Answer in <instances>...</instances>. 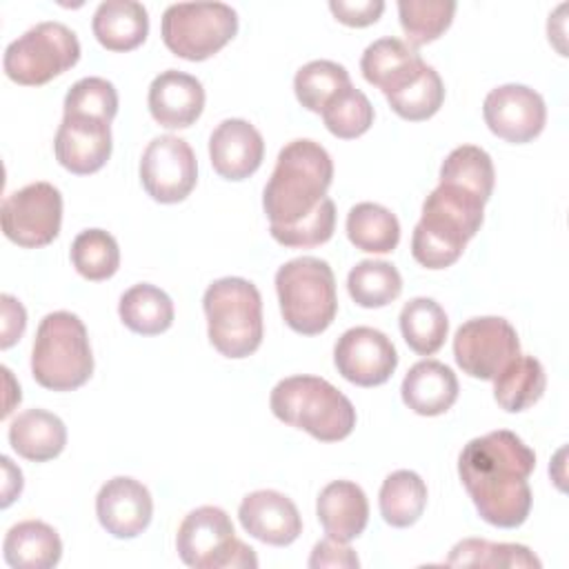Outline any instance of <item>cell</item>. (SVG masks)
I'll use <instances>...</instances> for the list:
<instances>
[{
  "instance_id": "cell-1",
  "label": "cell",
  "mask_w": 569,
  "mask_h": 569,
  "mask_svg": "<svg viewBox=\"0 0 569 569\" xmlns=\"http://www.w3.org/2000/svg\"><path fill=\"white\" fill-rule=\"evenodd\" d=\"M536 453L507 429L489 431L465 445L458 458L460 480L478 516L502 529L520 527L531 511L529 476Z\"/></svg>"
},
{
  "instance_id": "cell-2",
  "label": "cell",
  "mask_w": 569,
  "mask_h": 569,
  "mask_svg": "<svg viewBox=\"0 0 569 569\" xmlns=\"http://www.w3.org/2000/svg\"><path fill=\"white\" fill-rule=\"evenodd\" d=\"M333 180L327 149L309 138L287 142L262 191L269 227H291L305 220L325 198Z\"/></svg>"
},
{
  "instance_id": "cell-3",
  "label": "cell",
  "mask_w": 569,
  "mask_h": 569,
  "mask_svg": "<svg viewBox=\"0 0 569 569\" xmlns=\"http://www.w3.org/2000/svg\"><path fill=\"white\" fill-rule=\"evenodd\" d=\"M482 218L485 202L476 193L440 182L422 202V216L411 236V256L427 269L451 267L480 231Z\"/></svg>"
},
{
  "instance_id": "cell-4",
  "label": "cell",
  "mask_w": 569,
  "mask_h": 569,
  "mask_svg": "<svg viewBox=\"0 0 569 569\" xmlns=\"http://www.w3.org/2000/svg\"><path fill=\"white\" fill-rule=\"evenodd\" d=\"M269 407L278 420L320 442L345 440L356 427L351 400L318 376H289L271 389Z\"/></svg>"
},
{
  "instance_id": "cell-5",
  "label": "cell",
  "mask_w": 569,
  "mask_h": 569,
  "mask_svg": "<svg viewBox=\"0 0 569 569\" xmlns=\"http://www.w3.org/2000/svg\"><path fill=\"white\" fill-rule=\"evenodd\" d=\"M31 373L51 391H73L93 373V353L84 322L71 311L47 313L36 331Z\"/></svg>"
},
{
  "instance_id": "cell-6",
  "label": "cell",
  "mask_w": 569,
  "mask_h": 569,
  "mask_svg": "<svg viewBox=\"0 0 569 569\" xmlns=\"http://www.w3.org/2000/svg\"><path fill=\"white\" fill-rule=\"evenodd\" d=\"M209 342L224 358H247L262 342V298L253 282L227 276L213 280L204 296Z\"/></svg>"
},
{
  "instance_id": "cell-7",
  "label": "cell",
  "mask_w": 569,
  "mask_h": 569,
  "mask_svg": "<svg viewBox=\"0 0 569 569\" xmlns=\"http://www.w3.org/2000/svg\"><path fill=\"white\" fill-rule=\"evenodd\" d=\"M276 291L282 318L296 333H322L336 318V278L320 258L300 256L284 262L276 271Z\"/></svg>"
},
{
  "instance_id": "cell-8",
  "label": "cell",
  "mask_w": 569,
  "mask_h": 569,
  "mask_svg": "<svg viewBox=\"0 0 569 569\" xmlns=\"http://www.w3.org/2000/svg\"><path fill=\"white\" fill-rule=\"evenodd\" d=\"M180 560L193 569H247L258 567L256 551L236 538L224 509L204 505L184 516L176 533Z\"/></svg>"
},
{
  "instance_id": "cell-9",
  "label": "cell",
  "mask_w": 569,
  "mask_h": 569,
  "mask_svg": "<svg viewBox=\"0 0 569 569\" xmlns=\"http://www.w3.org/2000/svg\"><path fill=\"white\" fill-rule=\"evenodd\" d=\"M80 60V42L73 29L62 22H38L9 42L2 69L9 80L24 87H40L64 73Z\"/></svg>"
},
{
  "instance_id": "cell-10",
  "label": "cell",
  "mask_w": 569,
  "mask_h": 569,
  "mask_svg": "<svg viewBox=\"0 0 569 569\" xmlns=\"http://www.w3.org/2000/svg\"><path fill=\"white\" fill-rule=\"evenodd\" d=\"M160 33L173 56L200 62L238 33V13L224 2H176L164 9Z\"/></svg>"
},
{
  "instance_id": "cell-11",
  "label": "cell",
  "mask_w": 569,
  "mask_h": 569,
  "mask_svg": "<svg viewBox=\"0 0 569 569\" xmlns=\"http://www.w3.org/2000/svg\"><path fill=\"white\" fill-rule=\"evenodd\" d=\"M0 222L2 233L18 247H44L60 233L62 196L51 182H31L4 198Z\"/></svg>"
},
{
  "instance_id": "cell-12",
  "label": "cell",
  "mask_w": 569,
  "mask_h": 569,
  "mask_svg": "<svg viewBox=\"0 0 569 569\" xmlns=\"http://www.w3.org/2000/svg\"><path fill=\"white\" fill-rule=\"evenodd\" d=\"M516 356H520L518 333L500 316L471 318L453 336L458 367L478 380H493Z\"/></svg>"
},
{
  "instance_id": "cell-13",
  "label": "cell",
  "mask_w": 569,
  "mask_h": 569,
  "mask_svg": "<svg viewBox=\"0 0 569 569\" xmlns=\"http://www.w3.org/2000/svg\"><path fill=\"white\" fill-rule=\"evenodd\" d=\"M140 182L156 202H182L198 182V162L189 142L171 133L153 138L140 158Z\"/></svg>"
},
{
  "instance_id": "cell-14",
  "label": "cell",
  "mask_w": 569,
  "mask_h": 569,
  "mask_svg": "<svg viewBox=\"0 0 569 569\" xmlns=\"http://www.w3.org/2000/svg\"><path fill=\"white\" fill-rule=\"evenodd\" d=\"M482 116L491 133L511 144H525L545 129L547 107L542 96L531 87L509 82L487 93Z\"/></svg>"
},
{
  "instance_id": "cell-15",
  "label": "cell",
  "mask_w": 569,
  "mask_h": 569,
  "mask_svg": "<svg viewBox=\"0 0 569 569\" xmlns=\"http://www.w3.org/2000/svg\"><path fill=\"white\" fill-rule=\"evenodd\" d=\"M333 362L345 380L358 387H378L393 376L398 351L382 331L373 327H351L338 338Z\"/></svg>"
},
{
  "instance_id": "cell-16",
  "label": "cell",
  "mask_w": 569,
  "mask_h": 569,
  "mask_svg": "<svg viewBox=\"0 0 569 569\" xmlns=\"http://www.w3.org/2000/svg\"><path fill=\"white\" fill-rule=\"evenodd\" d=\"M111 122L91 116H62L56 131V160L76 176L102 169L111 156Z\"/></svg>"
},
{
  "instance_id": "cell-17",
  "label": "cell",
  "mask_w": 569,
  "mask_h": 569,
  "mask_svg": "<svg viewBox=\"0 0 569 569\" xmlns=\"http://www.w3.org/2000/svg\"><path fill=\"white\" fill-rule=\"evenodd\" d=\"M96 516L113 538L140 536L153 516L149 489L129 476L107 480L96 496Z\"/></svg>"
},
{
  "instance_id": "cell-18",
  "label": "cell",
  "mask_w": 569,
  "mask_h": 569,
  "mask_svg": "<svg viewBox=\"0 0 569 569\" xmlns=\"http://www.w3.org/2000/svg\"><path fill=\"white\" fill-rule=\"evenodd\" d=\"M242 529L260 542L287 547L302 533V518L293 500L273 489H258L238 507Z\"/></svg>"
},
{
  "instance_id": "cell-19",
  "label": "cell",
  "mask_w": 569,
  "mask_h": 569,
  "mask_svg": "<svg viewBox=\"0 0 569 569\" xmlns=\"http://www.w3.org/2000/svg\"><path fill=\"white\" fill-rule=\"evenodd\" d=\"M209 158L213 171L224 180H244L262 164L264 140L251 122L227 118L211 131Z\"/></svg>"
},
{
  "instance_id": "cell-20",
  "label": "cell",
  "mask_w": 569,
  "mask_h": 569,
  "mask_svg": "<svg viewBox=\"0 0 569 569\" xmlns=\"http://www.w3.org/2000/svg\"><path fill=\"white\" fill-rule=\"evenodd\" d=\"M147 104L160 127L187 129L204 109V89L196 76L167 69L151 80Z\"/></svg>"
},
{
  "instance_id": "cell-21",
  "label": "cell",
  "mask_w": 569,
  "mask_h": 569,
  "mask_svg": "<svg viewBox=\"0 0 569 569\" xmlns=\"http://www.w3.org/2000/svg\"><path fill=\"white\" fill-rule=\"evenodd\" d=\"M425 64L427 62L420 58L418 49L391 36L373 40L360 58V71L365 80L378 87L385 98L411 84Z\"/></svg>"
},
{
  "instance_id": "cell-22",
  "label": "cell",
  "mask_w": 569,
  "mask_h": 569,
  "mask_svg": "<svg viewBox=\"0 0 569 569\" xmlns=\"http://www.w3.org/2000/svg\"><path fill=\"white\" fill-rule=\"evenodd\" d=\"M316 513L329 538L351 542L369 522V502L360 485L333 480L318 493Z\"/></svg>"
},
{
  "instance_id": "cell-23",
  "label": "cell",
  "mask_w": 569,
  "mask_h": 569,
  "mask_svg": "<svg viewBox=\"0 0 569 569\" xmlns=\"http://www.w3.org/2000/svg\"><path fill=\"white\" fill-rule=\"evenodd\" d=\"M458 378L451 367L440 360L416 362L402 385V402L418 416H440L458 400Z\"/></svg>"
},
{
  "instance_id": "cell-24",
  "label": "cell",
  "mask_w": 569,
  "mask_h": 569,
  "mask_svg": "<svg viewBox=\"0 0 569 569\" xmlns=\"http://www.w3.org/2000/svg\"><path fill=\"white\" fill-rule=\"evenodd\" d=\"M9 445L24 460L47 462L62 453L67 445V427L47 409H27L11 420Z\"/></svg>"
},
{
  "instance_id": "cell-25",
  "label": "cell",
  "mask_w": 569,
  "mask_h": 569,
  "mask_svg": "<svg viewBox=\"0 0 569 569\" xmlns=\"http://www.w3.org/2000/svg\"><path fill=\"white\" fill-rule=\"evenodd\" d=\"M91 29L107 51H131L147 40L149 13L136 0H104L93 13Z\"/></svg>"
},
{
  "instance_id": "cell-26",
  "label": "cell",
  "mask_w": 569,
  "mask_h": 569,
  "mask_svg": "<svg viewBox=\"0 0 569 569\" xmlns=\"http://www.w3.org/2000/svg\"><path fill=\"white\" fill-rule=\"evenodd\" d=\"M2 556L13 569H51L62 558V540L51 525L22 520L7 531Z\"/></svg>"
},
{
  "instance_id": "cell-27",
  "label": "cell",
  "mask_w": 569,
  "mask_h": 569,
  "mask_svg": "<svg viewBox=\"0 0 569 569\" xmlns=\"http://www.w3.org/2000/svg\"><path fill=\"white\" fill-rule=\"evenodd\" d=\"M118 316L133 333L158 336L173 325V302L160 287L138 282L120 296Z\"/></svg>"
},
{
  "instance_id": "cell-28",
  "label": "cell",
  "mask_w": 569,
  "mask_h": 569,
  "mask_svg": "<svg viewBox=\"0 0 569 569\" xmlns=\"http://www.w3.org/2000/svg\"><path fill=\"white\" fill-rule=\"evenodd\" d=\"M545 387L547 376L540 360L533 356H516L493 378V398L505 411L520 413L540 400Z\"/></svg>"
},
{
  "instance_id": "cell-29",
  "label": "cell",
  "mask_w": 569,
  "mask_h": 569,
  "mask_svg": "<svg viewBox=\"0 0 569 569\" xmlns=\"http://www.w3.org/2000/svg\"><path fill=\"white\" fill-rule=\"evenodd\" d=\"M347 238L367 253H389L400 242L396 213L376 202H358L347 213Z\"/></svg>"
},
{
  "instance_id": "cell-30",
  "label": "cell",
  "mask_w": 569,
  "mask_h": 569,
  "mask_svg": "<svg viewBox=\"0 0 569 569\" xmlns=\"http://www.w3.org/2000/svg\"><path fill=\"white\" fill-rule=\"evenodd\" d=\"M378 505L387 525L411 527L427 507V485L416 471L398 469L382 480Z\"/></svg>"
},
{
  "instance_id": "cell-31",
  "label": "cell",
  "mask_w": 569,
  "mask_h": 569,
  "mask_svg": "<svg viewBox=\"0 0 569 569\" xmlns=\"http://www.w3.org/2000/svg\"><path fill=\"white\" fill-rule=\"evenodd\" d=\"M400 331L405 342L418 356L436 353L447 338L449 320L433 298H411L400 311Z\"/></svg>"
},
{
  "instance_id": "cell-32",
  "label": "cell",
  "mask_w": 569,
  "mask_h": 569,
  "mask_svg": "<svg viewBox=\"0 0 569 569\" xmlns=\"http://www.w3.org/2000/svg\"><path fill=\"white\" fill-rule=\"evenodd\" d=\"M449 567H502V569H529L540 567V560L525 545L513 542H489L480 538H465L453 545Z\"/></svg>"
},
{
  "instance_id": "cell-33",
  "label": "cell",
  "mask_w": 569,
  "mask_h": 569,
  "mask_svg": "<svg viewBox=\"0 0 569 569\" xmlns=\"http://www.w3.org/2000/svg\"><path fill=\"white\" fill-rule=\"evenodd\" d=\"M351 300L365 309H378L393 302L402 291L400 271L387 260H362L347 276Z\"/></svg>"
},
{
  "instance_id": "cell-34",
  "label": "cell",
  "mask_w": 569,
  "mask_h": 569,
  "mask_svg": "<svg viewBox=\"0 0 569 569\" xmlns=\"http://www.w3.org/2000/svg\"><path fill=\"white\" fill-rule=\"evenodd\" d=\"M440 182L458 184L487 202L496 182L491 156L476 144L456 147L440 167Z\"/></svg>"
},
{
  "instance_id": "cell-35",
  "label": "cell",
  "mask_w": 569,
  "mask_h": 569,
  "mask_svg": "<svg viewBox=\"0 0 569 569\" xmlns=\"http://www.w3.org/2000/svg\"><path fill=\"white\" fill-rule=\"evenodd\" d=\"M456 13L453 0H400V27L413 49L438 40L451 24Z\"/></svg>"
},
{
  "instance_id": "cell-36",
  "label": "cell",
  "mask_w": 569,
  "mask_h": 569,
  "mask_svg": "<svg viewBox=\"0 0 569 569\" xmlns=\"http://www.w3.org/2000/svg\"><path fill=\"white\" fill-rule=\"evenodd\" d=\"M347 84H351L349 71L333 60H311L302 64L293 78L298 102L313 113H322L325 104Z\"/></svg>"
},
{
  "instance_id": "cell-37",
  "label": "cell",
  "mask_w": 569,
  "mask_h": 569,
  "mask_svg": "<svg viewBox=\"0 0 569 569\" xmlns=\"http://www.w3.org/2000/svg\"><path fill=\"white\" fill-rule=\"evenodd\" d=\"M71 262L87 280H107L120 267L116 238L104 229H84L71 242Z\"/></svg>"
},
{
  "instance_id": "cell-38",
  "label": "cell",
  "mask_w": 569,
  "mask_h": 569,
  "mask_svg": "<svg viewBox=\"0 0 569 569\" xmlns=\"http://www.w3.org/2000/svg\"><path fill=\"white\" fill-rule=\"evenodd\" d=\"M322 120L336 138L351 140L369 131L373 124V107L360 89L347 84L325 104Z\"/></svg>"
},
{
  "instance_id": "cell-39",
  "label": "cell",
  "mask_w": 569,
  "mask_h": 569,
  "mask_svg": "<svg viewBox=\"0 0 569 569\" xmlns=\"http://www.w3.org/2000/svg\"><path fill=\"white\" fill-rule=\"evenodd\" d=\"M387 102L393 109V113H398L402 120H427L433 113H438V109L445 102L442 78L431 64H425L420 76L398 93L387 96Z\"/></svg>"
},
{
  "instance_id": "cell-40",
  "label": "cell",
  "mask_w": 569,
  "mask_h": 569,
  "mask_svg": "<svg viewBox=\"0 0 569 569\" xmlns=\"http://www.w3.org/2000/svg\"><path fill=\"white\" fill-rule=\"evenodd\" d=\"M62 111L64 116H91L111 122L118 113V91L107 78H80L67 91Z\"/></svg>"
},
{
  "instance_id": "cell-41",
  "label": "cell",
  "mask_w": 569,
  "mask_h": 569,
  "mask_svg": "<svg viewBox=\"0 0 569 569\" xmlns=\"http://www.w3.org/2000/svg\"><path fill=\"white\" fill-rule=\"evenodd\" d=\"M336 229V204L327 196L305 220L291 227H269L271 238L280 242L282 247L305 249V247H318L325 244Z\"/></svg>"
},
{
  "instance_id": "cell-42",
  "label": "cell",
  "mask_w": 569,
  "mask_h": 569,
  "mask_svg": "<svg viewBox=\"0 0 569 569\" xmlns=\"http://www.w3.org/2000/svg\"><path fill=\"white\" fill-rule=\"evenodd\" d=\"M329 9L336 16V20L347 27H369L382 16L385 2L382 0H356V2L331 0Z\"/></svg>"
},
{
  "instance_id": "cell-43",
  "label": "cell",
  "mask_w": 569,
  "mask_h": 569,
  "mask_svg": "<svg viewBox=\"0 0 569 569\" xmlns=\"http://www.w3.org/2000/svg\"><path fill=\"white\" fill-rule=\"evenodd\" d=\"M309 567L311 569H320V567H342V569H358L360 560L356 556V551L351 547H347V542L333 540V538H325L320 542H316L311 556H309Z\"/></svg>"
},
{
  "instance_id": "cell-44",
  "label": "cell",
  "mask_w": 569,
  "mask_h": 569,
  "mask_svg": "<svg viewBox=\"0 0 569 569\" xmlns=\"http://www.w3.org/2000/svg\"><path fill=\"white\" fill-rule=\"evenodd\" d=\"M2 302V338H0V347L9 349L11 345H16L27 327V311L20 305V300H16L9 293L0 296Z\"/></svg>"
},
{
  "instance_id": "cell-45",
  "label": "cell",
  "mask_w": 569,
  "mask_h": 569,
  "mask_svg": "<svg viewBox=\"0 0 569 569\" xmlns=\"http://www.w3.org/2000/svg\"><path fill=\"white\" fill-rule=\"evenodd\" d=\"M2 471H4V485H2V507H9L22 491V471L11 465V458L2 456Z\"/></svg>"
}]
</instances>
